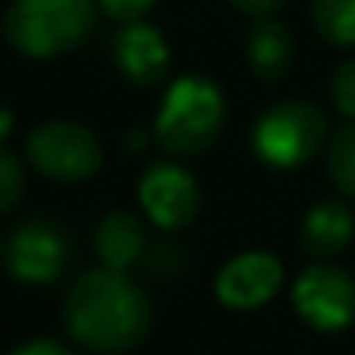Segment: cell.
I'll return each mask as SVG.
<instances>
[{
	"instance_id": "6da1fadb",
	"label": "cell",
	"mask_w": 355,
	"mask_h": 355,
	"mask_svg": "<svg viewBox=\"0 0 355 355\" xmlns=\"http://www.w3.org/2000/svg\"><path fill=\"white\" fill-rule=\"evenodd\" d=\"M63 324L73 341L91 352L119 355L136 348L150 331V300L119 268H94L84 272L67 300H63Z\"/></svg>"
},
{
	"instance_id": "7a4b0ae2",
	"label": "cell",
	"mask_w": 355,
	"mask_h": 355,
	"mask_svg": "<svg viewBox=\"0 0 355 355\" xmlns=\"http://www.w3.org/2000/svg\"><path fill=\"white\" fill-rule=\"evenodd\" d=\"M227 122V101L223 91L209 77H182L174 80L160 101L153 136L164 150L189 157L209 150Z\"/></svg>"
},
{
	"instance_id": "3957f363",
	"label": "cell",
	"mask_w": 355,
	"mask_h": 355,
	"mask_svg": "<svg viewBox=\"0 0 355 355\" xmlns=\"http://www.w3.org/2000/svg\"><path fill=\"white\" fill-rule=\"evenodd\" d=\"M4 32L32 60L63 56L94 32V0H11Z\"/></svg>"
},
{
	"instance_id": "277c9868",
	"label": "cell",
	"mask_w": 355,
	"mask_h": 355,
	"mask_svg": "<svg viewBox=\"0 0 355 355\" xmlns=\"http://www.w3.org/2000/svg\"><path fill=\"white\" fill-rule=\"evenodd\" d=\"M327 139V119L313 101L286 98L268 105L254 122V153L268 167L293 171L306 164Z\"/></svg>"
},
{
	"instance_id": "5b68a950",
	"label": "cell",
	"mask_w": 355,
	"mask_h": 355,
	"mask_svg": "<svg viewBox=\"0 0 355 355\" xmlns=\"http://www.w3.org/2000/svg\"><path fill=\"white\" fill-rule=\"evenodd\" d=\"M70 258H73L70 234L46 216H32L4 237V265L18 282L28 286L56 282L67 272Z\"/></svg>"
},
{
	"instance_id": "8992f818",
	"label": "cell",
	"mask_w": 355,
	"mask_h": 355,
	"mask_svg": "<svg viewBox=\"0 0 355 355\" xmlns=\"http://www.w3.org/2000/svg\"><path fill=\"white\" fill-rule=\"evenodd\" d=\"M28 160L53 182H87L101 167V143L80 122H46L28 136Z\"/></svg>"
},
{
	"instance_id": "52a82bcc",
	"label": "cell",
	"mask_w": 355,
	"mask_h": 355,
	"mask_svg": "<svg viewBox=\"0 0 355 355\" xmlns=\"http://www.w3.org/2000/svg\"><path fill=\"white\" fill-rule=\"evenodd\" d=\"M296 313L317 331H341L355 320V279L352 272L317 261L300 272L293 286Z\"/></svg>"
},
{
	"instance_id": "ba28073f",
	"label": "cell",
	"mask_w": 355,
	"mask_h": 355,
	"mask_svg": "<svg viewBox=\"0 0 355 355\" xmlns=\"http://www.w3.org/2000/svg\"><path fill=\"white\" fill-rule=\"evenodd\" d=\"M139 206L160 230H182L199 213V182L178 164H150L139 178Z\"/></svg>"
},
{
	"instance_id": "9c48e42d",
	"label": "cell",
	"mask_w": 355,
	"mask_h": 355,
	"mask_svg": "<svg viewBox=\"0 0 355 355\" xmlns=\"http://www.w3.org/2000/svg\"><path fill=\"white\" fill-rule=\"evenodd\" d=\"M282 286V265L268 251H248L230 258L216 275V296L230 310H254L268 303Z\"/></svg>"
},
{
	"instance_id": "30bf717a",
	"label": "cell",
	"mask_w": 355,
	"mask_h": 355,
	"mask_svg": "<svg viewBox=\"0 0 355 355\" xmlns=\"http://www.w3.org/2000/svg\"><path fill=\"white\" fill-rule=\"evenodd\" d=\"M112 56H115L119 73L136 87L160 84L167 73V63H171V49H167L164 35L146 21H125L112 35Z\"/></svg>"
},
{
	"instance_id": "8fae6325",
	"label": "cell",
	"mask_w": 355,
	"mask_h": 355,
	"mask_svg": "<svg viewBox=\"0 0 355 355\" xmlns=\"http://www.w3.org/2000/svg\"><path fill=\"white\" fill-rule=\"evenodd\" d=\"M355 237V216L341 199H320L300 223V244L313 258L341 254Z\"/></svg>"
},
{
	"instance_id": "7c38bea8",
	"label": "cell",
	"mask_w": 355,
	"mask_h": 355,
	"mask_svg": "<svg viewBox=\"0 0 355 355\" xmlns=\"http://www.w3.org/2000/svg\"><path fill=\"white\" fill-rule=\"evenodd\" d=\"M146 251V230L143 223L125 213V209H115V213H105L94 227V254L101 258L105 268H119L125 272L129 265H136Z\"/></svg>"
},
{
	"instance_id": "4fadbf2b",
	"label": "cell",
	"mask_w": 355,
	"mask_h": 355,
	"mask_svg": "<svg viewBox=\"0 0 355 355\" xmlns=\"http://www.w3.org/2000/svg\"><path fill=\"white\" fill-rule=\"evenodd\" d=\"M248 53V67L258 80H282L293 70V56H296V42L289 35V28L282 21H268L261 18L244 42Z\"/></svg>"
},
{
	"instance_id": "5bb4252c",
	"label": "cell",
	"mask_w": 355,
	"mask_h": 355,
	"mask_svg": "<svg viewBox=\"0 0 355 355\" xmlns=\"http://www.w3.org/2000/svg\"><path fill=\"white\" fill-rule=\"evenodd\" d=\"M313 28L334 46H355V0H313Z\"/></svg>"
},
{
	"instance_id": "9a60e30c",
	"label": "cell",
	"mask_w": 355,
	"mask_h": 355,
	"mask_svg": "<svg viewBox=\"0 0 355 355\" xmlns=\"http://www.w3.org/2000/svg\"><path fill=\"white\" fill-rule=\"evenodd\" d=\"M327 174L341 196L355 199V122L341 125L327 146Z\"/></svg>"
},
{
	"instance_id": "2e32d148",
	"label": "cell",
	"mask_w": 355,
	"mask_h": 355,
	"mask_svg": "<svg viewBox=\"0 0 355 355\" xmlns=\"http://www.w3.org/2000/svg\"><path fill=\"white\" fill-rule=\"evenodd\" d=\"M21 192H25V171H21L15 153H8L4 146H0V216H4L11 206H18Z\"/></svg>"
},
{
	"instance_id": "e0dca14e",
	"label": "cell",
	"mask_w": 355,
	"mask_h": 355,
	"mask_svg": "<svg viewBox=\"0 0 355 355\" xmlns=\"http://www.w3.org/2000/svg\"><path fill=\"white\" fill-rule=\"evenodd\" d=\"M331 101H334L338 115L355 122V60H345L334 70V77H331Z\"/></svg>"
},
{
	"instance_id": "ac0fdd59",
	"label": "cell",
	"mask_w": 355,
	"mask_h": 355,
	"mask_svg": "<svg viewBox=\"0 0 355 355\" xmlns=\"http://www.w3.org/2000/svg\"><path fill=\"white\" fill-rule=\"evenodd\" d=\"M98 4L108 18L125 25V21H143V15L157 4V0H98Z\"/></svg>"
},
{
	"instance_id": "d6986e66",
	"label": "cell",
	"mask_w": 355,
	"mask_h": 355,
	"mask_svg": "<svg viewBox=\"0 0 355 355\" xmlns=\"http://www.w3.org/2000/svg\"><path fill=\"white\" fill-rule=\"evenodd\" d=\"M8 355H77V352L67 348V345H60V341L42 338V341H28V345H21V348H15Z\"/></svg>"
},
{
	"instance_id": "ffe728a7",
	"label": "cell",
	"mask_w": 355,
	"mask_h": 355,
	"mask_svg": "<svg viewBox=\"0 0 355 355\" xmlns=\"http://www.w3.org/2000/svg\"><path fill=\"white\" fill-rule=\"evenodd\" d=\"M230 4L237 8V11H244V15H251V18H268V15H275L286 0H230Z\"/></svg>"
}]
</instances>
